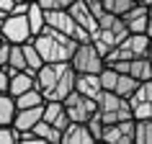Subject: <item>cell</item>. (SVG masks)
<instances>
[{
  "mask_svg": "<svg viewBox=\"0 0 152 144\" xmlns=\"http://www.w3.org/2000/svg\"><path fill=\"white\" fill-rule=\"evenodd\" d=\"M34 80L44 100H62L75 88V70L70 62H44L34 72Z\"/></svg>",
  "mask_w": 152,
  "mask_h": 144,
  "instance_id": "obj_1",
  "label": "cell"
},
{
  "mask_svg": "<svg viewBox=\"0 0 152 144\" xmlns=\"http://www.w3.org/2000/svg\"><path fill=\"white\" fill-rule=\"evenodd\" d=\"M31 44L36 47V52H39V57L44 62H70V54L77 41L72 36H64V33L44 26L39 33L31 36Z\"/></svg>",
  "mask_w": 152,
  "mask_h": 144,
  "instance_id": "obj_2",
  "label": "cell"
},
{
  "mask_svg": "<svg viewBox=\"0 0 152 144\" xmlns=\"http://www.w3.org/2000/svg\"><path fill=\"white\" fill-rule=\"evenodd\" d=\"M126 33L129 31H126V26H124V21H121V16H113V13L101 10V13H98L96 31L90 33V41H93V47H96L101 54H106V52H111Z\"/></svg>",
  "mask_w": 152,
  "mask_h": 144,
  "instance_id": "obj_3",
  "label": "cell"
},
{
  "mask_svg": "<svg viewBox=\"0 0 152 144\" xmlns=\"http://www.w3.org/2000/svg\"><path fill=\"white\" fill-rule=\"evenodd\" d=\"M147 44H150V36H147V33H126L111 52H106V54H103V64L129 62V59L144 57V54H147Z\"/></svg>",
  "mask_w": 152,
  "mask_h": 144,
  "instance_id": "obj_4",
  "label": "cell"
},
{
  "mask_svg": "<svg viewBox=\"0 0 152 144\" xmlns=\"http://www.w3.org/2000/svg\"><path fill=\"white\" fill-rule=\"evenodd\" d=\"M96 113L101 116L103 124H113V121H124V119H134L132 108H129L126 98L116 95L113 90H101L96 98Z\"/></svg>",
  "mask_w": 152,
  "mask_h": 144,
  "instance_id": "obj_5",
  "label": "cell"
},
{
  "mask_svg": "<svg viewBox=\"0 0 152 144\" xmlns=\"http://www.w3.org/2000/svg\"><path fill=\"white\" fill-rule=\"evenodd\" d=\"M70 67L75 72H101L103 70V54L93 47V41H77L70 54Z\"/></svg>",
  "mask_w": 152,
  "mask_h": 144,
  "instance_id": "obj_6",
  "label": "cell"
},
{
  "mask_svg": "<svg viewBox=\"0 0 152 144\" xmlns=\"http://www.w3.org/2000/svg\"><path fill=\"white\" fill-rule=\"evenodd\" d=\"M0 36L8 44H23L31 39V28L26 21V13H8L0 21Z\"/></svg>",
  "mask_w": 152,
  "mask_h": 144,
  "instance_id": "obj_7",
  "label": "cell"
},
{
  "mask_svg": "<svg viewBox=\"0 0 152 144\" xmlns=\"http://www.w3.org/2000/svg\"><path fill=\"white\" fill-rule=\"evenodd\" d=\"M62 105H64L70 121H83V124H85V121L96 113V100L88 98V95H83V93H77V90H70V93L62 98Z\"/></svg>",
  "mask_w": 152,
  "mask_h": 144,
  "instance_id": "obj_8",
  "label": "cell"
},
{
  "mask_svg": "<svg viewBox=\"0 0 152 144\" xmlns=\"http://www.w3.org/2000/svg\"><path fill=\"white\" fill-rule=\"evenodd\" d=\"M126 100L134 119H152V77L139 82Z\"/></svg>",
  "mask_w": 152,
  "mask_h": 144,
  "instance_id": "obj_9",
  "label": "cell"
},
{
  "mask_svg": "<svg viewBox=\"0 0 152 144\" xmlns=\"http://www.w3.org/2000/svg\"><path fill=\"white\" fill-rule=\"evenodd\" d=\"M101 142H108V144H132V142H134V119L103 124Z\"/></svg>",
  "mask_w": 152,
  "mask_h": 144,
  "instance_id": "obj_10",
  "label": "cell"
},
{
  "mask_svg": "<svg viewBox=\"0 0 152 144\" xmlns=\"http://www.w3.org/2000/svg\"><path fill=\"white\" fill-rule=\"evenodd\" d=\"M67 10H70V16L75 18V23L80 26V28L88 33V36L96 31V26H98V16H96V10L90 8L88 3H83V0H75V3H72Z\"/></svg>",
  "mask_w": 152,
  "mask_h": 144,
  "instance_id": "obj_11",
  "label": "cell"
},
{
  "mask_svg": "<svg viewBox=\"0 0 152 144\" xmlns=\"http://www.w3.org/2000/svg\"><path fill=\"white\" fill-rule=\"evenodd\" d=\"M59 142H64V144H93L96 139H93V134L88 131V126H85L83 121H70V124L62 129Z\"/></svg>",
  "mask_w": 152,
  "mask_h": 144,
  "instance_id": "obj_12",
  "label": "cell"
},
{
  "mask_svg": "<svg viewBox=\"0 0 152 144\" xmlns=\"http://www.w3.org/2000/svg\"><path fill=\"white\" fill-rule=\"evenodd\" d=\"M41 111H44V103L41 105H28V108H16L10 126L16 129V131H28V129H34V124L41 119Z\"/></svg>",
  "mask_w": 152,
  "mask_h": 144,
  "instance_id": "obj_13",
  "label": "cell"
},
{
  "mask_svg": "<svg viewBox=\"0 0 152 144\" xmlns=\"http://www.w3.org/2000/svg\"><path fill=\"white\" fill-rule=\"evenodd\" d=\"M41 119L49 121L52 126L62 134V129L70 124V119H67V111H64L62 100H44V111H41Z\"/></svg>",
  "mask_w": 152,
  "mask_h": 144,
  "instance_id": "obj_14",
  "label": "cell"
},
{
  "mask_svg": "<svg viewBox=\"0 0 152 144\" xmlns=\"http://www.w3.org/2000/svg\"><path fill=\"white\" fill-rule=\"evenodd\" d=\"M124 26H126L129 33H144L147 31V5H132V8L121 16Z\"/></svg>",
  "mask_w": 152,
  "mask_h": 144,
  "instance_id": "obj_15",
  "label": "cell"
},
{
  "mask_svg": "<svg viewBox=\"0 0 152 144\" xmlns=\"http://www.w3.org/2000/svg\"><path fill=\"white\" fill-rule=\"evenodd\" d=\"M77 93H83V95H88L96 100L98 93H101V80H98V72H75V88Z\"/></svg>",
  "mask_w": 152,
  "mask_h": 144,
  "instance_id": "obj_16",
  "label": "cell"
},
{
  "mask_svg": "<svg viewBox=\"0 0 152 144\" xmlns=\"http://www.w3.org/2000/svg\"><path fill=\"white\" fill-rule=\"evenodd\" d=\"M28 88H36V80H34V72L31 70H16L8 72V95L16 98L18 93H23Z\"/></svg>",
  "mask_w": 152,
  "mask_h": 144,
  "instance_id": "obj_17",
  "label": "cell"
},
{
  "mask_svg": "<svg viewBox=\"0 0 152 144\" xmlns=\"http://www.w3.org/2000/svg\"><path fill=\"white\" fill-rule=\"evenodd\" d=\"M126 75H132L134 80H150L152 77V64L150 59H147V54L144 57H137V59H129L126 62Z\"/></svg>",
  "mask_w": 152,
  "mask_h": 144,
  "instance_id": "obj_18",
  "label": "cell"
},
{
  "mask_svg": "<svg viewBox=\"0 0 152 144\" xmlns=\"http://www.w3.org/2000/svg\"><path fill=\"white\" fill-rule=\"evenodd\" d=\"M139 85V80H134L132 75H126V72H116V80H113V93L121 98H129L132 93H134V88Z\"/></svg>",
  "mask_w": 152,
  "mask_h": 144,
  "instance_id": "obj_19",
  "label": "cell"
},
{
  "mask_svg": "<svg viewBox=\"0 0 152 144\" xmlns=\"http://www.w3.org/2000/svg\"><path fill=\"white\" fill-rule=\"evenodd\" d=\"M26 21H28V28H31V36L44 28V8H41L36 0L28 3V8H26Z\"/></svg>",
  "mask_w": 152,
  "mask_h": 144,
  "instance_id": "obj_20",
  "label": "cell"
},
{
  "mask_svg": "<svg viewBox=\"0 0 152 144\" xmlns=\"http://www.w3.org/2000/svg\"><path fill=\"white\" fill-rule=\"evenodd\" d=\"M134 142L152 144V119H134Z\"/></svg>",
  "mask_w": 152,
  "mask_h": 144,
  "instance_id": "obj_21",
  "label": "cell"
},
{
  "mask_svg": "<svg viewBox=\"0 0 152 144\" xmlns=\"http://www.w3.org/2000/svg\"><path fill=\"white\" fill-rule=\"evenodd\" d=\"M31 131H34L36 136H39V139H41L44 144H47V142H59V131H57V129L52 126L49 121H44V119H39V121H36Z\"/></svg>",
  "mask_w": 152,
  "mask_h": 144,
  "instance_id": "obj_22",
  "label": "cell"
},
{
  "mask_svg": "<svg viewBox=\"0 0 152 144\" xmlns=\"http://www.w3.org/2000/svg\"><path fill=\"white\" fill-rule=\"evenodd\" d=\"M13 103H16V108H28V105H41L44 98H41V93L36 88H28V90H23V93H18V95L13 98Z\"/></svg>",
  "mask_w": 152,
  "mask_h": 144,
  "instance_id": "obj_23",
  "label": "cell"
},
{
  "mask_svg": "<svg viewBox=\"0 0 152 144\" xmlns=\"http://www.w3.org/2000/svg\"><path fill=\"white\" fill-rule=\"evenodd\" d=\"M21 52H23V59H26V67H28V70L31 72H36L41 67V64H44V59H41L39 57V52H36V47H34L31 44V39L28 41H23V44H21Z\"/></svg>",
  "mask_w": 152,
  "mask_h": 144,
  "instance_id": "obj_24",
  "label": "cell"
},
{
  "mask_svg": "<svg viewBox=\"0 0 152 144\" xmlns=\"http://www.w3.org/2000/svg\"><path fill=\"white\" fill-rule=\"evenodd\" d=\"M13 113H16L13 95H8V93H0V124H10V121H13Z\"/></svg>",
  "mask_w": 152,
  "mask_h": 144,
  "instance_id": "obj_25",
  "label": "cell"
},
{
  "mask_svg": "<svg viewBox=\"0 0 152 144\" xmlns=\"http://www.w3.org/2000/svg\"><path fill=\"white\" fill-rule=\"evenodd\" d=\"M132 5H134V0H101V8L113 16H124Z\"/></svg>",
  "mask_w": 152,
  "mask_h": 144,
  "instance_id": "obj_26",
  "label": "cell"
},
{
  "mask_svg": "<svg viewBox=\"0 0 152 144\" xmlns=\"http://www.w3.org/2000/svg\"><path fill=\"white\" fill-rule=\"evenodd\" d=\"M85 126H88V131L93 134V139L96 142H101V131H103V121H101V116L98 113H93L88 121H85Z\"/></svg>",
  "mask_w": 152,
  "mask_h": 144,
  "instance_id": "obj_27",
  "label": "cell"
},
{
  "mask_svg": "<svg viewBox=\"0 0 152 144\" xmlns=\"http://www.w3.org/2000/svg\"><path fill=\"white\" fill-rule=\"evenodd\" d=\"M18 142V131L10 124H0V144H13Z\"/></svg>",
  "mask_w": 152,
  "mask_h": 144,
  "instance_id": "obj_28",
  "label": "cell"
},
{
  "mask_svg": "<svg viewBox=\"0 0 152 144\" xmlns=\"http://www.w3.org/2000/svg\"><path fill=\"white\" fill-rule=\"evenodd\" d=\"M36 3H39L44 10H49V8H70L75 0H36Z\"/></svg>",
  "mask_w": 152,
  "mask_h": 144,
  "instance_id": "obj_29",
  "label": "cell"
},
{
  "mask_svg": "<svg viewBox=\"0 0 152 144\" xmlns=\"http://www.w3.org/2000/svg\"><path fill=\"white\" fill-rule=\"evenodd\" d=\"M8 52H10V44L3 39V44H0V67H5V64H8Z\"/></svg>",
  "mask_w": 152,
  "mask_h": 144,
  "instance_id": "obj_30",
  "label": "cell"
},
{
  "mask_svg": "<svg viewBox=\"0 0 152 144\" xmlns=\"http://www.w3.org/2000/svg\"><path fill=\"white\" fill-rule=\"evenodd\" d=\"M13 3H16V0H0V21L13 10Z\"/></svg>",
  "mask_w": 152,
  "mask_h": 144,
  "instance_id": "obj_31",
  "label": "cell"
},
{
  "mask_svg": "<svg viewBox=\"0 0 152 144\" xmlns=\"http://www.w3.org/2000/svg\"><path fill=\"white\" fill-rule=\"evenodd\" d=\"M0 93H8V70L0 67Z\"/></svg>",
  "mask_w": 152,
  "mask_h": 144,
  "instance_id": "obj_32",
  "label": "cell"
},
{
  "mask_svg": "<svg viewBox=\"0 0 152 144\" xmlns=\"http://www.w3.org/2000/svg\"><path fill=\"white\" fill-rule=\"evenodd\" d=\"M144 33L152 39V3L147 5V31H144Z\"/></svg>",
  "mask_w": 152,
  "mask_h": 144,
  "instance_id": "obj_33",
  "label": "cell"
},
{
  "mask_svg": "<svg viewBox=\"0 0 152 144\" xmlns=\"http://www.w3.org/2000/svg\"><path fill=\"white\" fill-rule=\"evenodd\" d=\"M83 3H88L90 8L96 10V16H98V13H101V10H103V8H101V0H83Z\"/></svg>",
  "mask_w": 152,
  "mask_h": 144,
  "instance_id": "obj_34",
  "label": "cell"
},
{
  "mask_svg": "<svg viewBox=\"0 0 152 144\" xmlns=\"http://www.w3.org/2000/svg\"><path fill=\"white\" fill-rule=\"evenodd\" d=\"M147 59H150V64H152V39H150V44H147Z\"/></svg>",
  "mask_w": 152,
  "mask_h": 144,
  "instance_id": "obj_35",
  "label": "cell"
},
{
  "mask_svg": "<svg viewBox=\"0 0 152 144\" xmlns=\"http://www.w3.org/2000/svg\"><path fill=\"white\" fill-rule=\"evenodd\" d=\"M134 3H137V5H150L152 0H134Z\"/></svg>",
  "mask_w": 152,
  "mask_h": 144,
  "instance_id": "obj_36",
  "label": "cell"
},
{
  "mask_svg": "<svg viewBox=\"0 0 152 144\" xmlns=\"http://www.w3.org/2000/svg\"><path fill=\"white\" fill-rule=\"evenodd\" d=\"M28 3H31V0H28Z\"/></svg>",
  "mask_w": 152,
  "mask_h": 144,
  "instance_id": "obj_37",
  "label": "cell"
}]
</instances>
